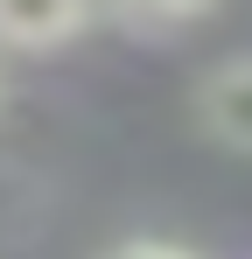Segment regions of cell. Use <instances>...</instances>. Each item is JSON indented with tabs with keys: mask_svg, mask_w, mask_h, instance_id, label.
Instances as JSON below:
<instances>
[{
	"mask_svg": "<svg viewBox=\"0 0 252 259\" xmlns=\"http://www.w3.org/2000/svg\"><path fill=\"white\" fill-rule=\"evenodd\" d=\"M189 112H196V126H203L217 147L252 154V49L210 63L203 77L189 84Z\"/></svg>",
	"mask_w": 252,
	"mask_h": 259,
	"instance_id": "1",
	"label": "cell"
},
{
	"mask_svg": "<svg viewBox=\"0 0 252 259\" xmlns=\"http://www.w3.org/2000/svg\"><path fill=\"white\" fill-rule=\"evenodd\" d=\"M98 0H0V42L7 49H63L91 28Z\"/></svg>",
	"mask_w": 252,
	"mask_h": 259,
	"instance_id": "2",
	"label": "cell"
},
{
	"mask_svg": "<svg viewBox=\"0 0 252 259\" xmlns=\"http://www.w3.org/2000/svg\"><path fill=\"white\" fill-rule=\"evenodd\" d=\"M210 7H224V0H98V14H112V21L133 28V35H168V28L196 21Z\"/></svg>",
	"mask_w": 252,
	"mask_h": 259,
	"instance_id": "3",
	"label": "cell"
},
{
	"mask_svg": "<svg viewBox=\"0 0 252 259\" xmlns=\"http://www.w3.org/2000/svg\"><path fill=\"white\" fill-rule=\"evenodd\" d=\"M105 259H189L182 245H161V238H126V245H112Z\"/></svg>",
	"mask_w": 252,
	"mask_h": 259,
	"instance_id": "4",
	"label": "cell"
}]
</instances>
